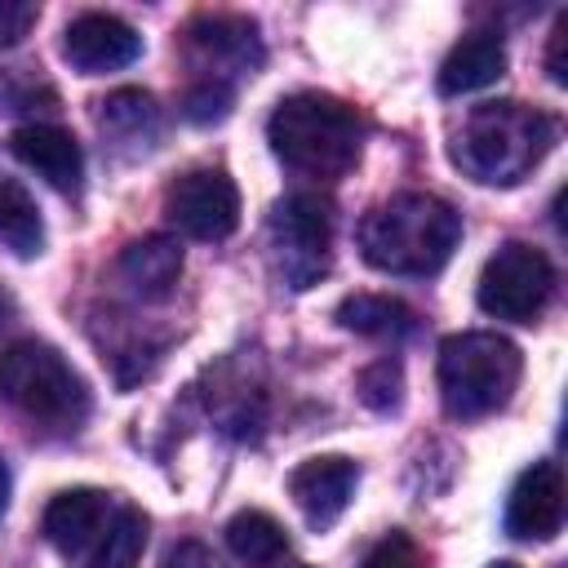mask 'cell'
I'll list each match as a JSON object with an SVG mask.
<instances>
[{
    "instance_id": "1",
    "label": "cell",
    "mask_w": 568,
    "mask_h": 568,
    "mask_svg": "<svg viewBox=\"0 0 568 568\" xmlns=\"http://www.w3.org/2000/svg\"><path fill=\"white\" fill-rule=\"evenodd\" d=\"M457 240V209L426 191H399L359 222V257L386 275H435L453 257Z\"/></svg>"
},
{
    "instance_id": "2",
    "label": "cell",
    "mask_w": 568,
    "mask_h": 568,
    "mask_svg": "<svg viewBox=\"0 0 568 568\" xmlns=\"http://www.w3.org/2000/svg\"><path fill=\"white\" fill-rule=\"evenodd\" d=\"M555 142V120L537 106L524 102H484L475 106L453 142V160L466 178L488 182V186H510Z\"/></svg>"
},
{
    "instance_id": "3",
    "label": "cell",
    "mask_w": 568,
    "mask_h": 568,
    "mask_svg": "<svg viewBox=\"0 0 568 568\" xmlns=\"http://www.w3.org/2000/svg\"><path fill=\"white\" fill-rule=\"evenodd\" d=\"M266 142L297 173L342 178L359 160L364 124L355 106H346L333 93H293L271 111Z\"/></svg>"
},
{
    "instance_id": "4",
    "label": "cell",
    "mask_w": 568,
    "mask_h": 568,
    "mask_svg": "<svg viewBox=\"0 0 568 568\" xmlns=\"http://www.w3.org/2000/svg\"><path fill=\"white\" fill-rule=\"evenodd\" d=\"M519 373H524V355L501 333L470 328L444 337L439 346V395L448 417L470 422L506 408V399L519 386Z\"/></svg>"
},
{
    "instance_id": "5",
    "label": "cell",
    "mask_w": 568,
    "mask_h": 568,
    "mask_svg": "<svg viewBox=\"0 0 568 568\" xmlns=\"http://www.w3.org/2000/svg\"><path fill=\"white\" fill-rule=\"evenodd\" d=\"M0 399L36 426L75 430L89 417V386L49 342H13L0 351Z\"/></svg>"
},
{
    "instance_id": "6",
    "label": "cell",
    "mask_w": 568,
    "mask_h": 568,
    "mask_svg": "<svg viewBox=\"0 0 568 568\" xmlns=\"http://www.w3.org/2000/svg\"><path fill=\"white\" fill-rule=\"evenodd\" d=\"M555 293V266L541 248L510 240L501 244L484 271H479V311L493 320H515V324H532L546 302Z\"/></svg>"
},
{
    "instance_id": "7",
    "label": "cell",
    "mask_w": 568,
    "mask_h": 568,
    "mask_svg": "<svg viewBox=\"0 0 568 568\" xmlns=\"http://www.w3.org/2000/svg\"><path fill=\"white\" fill-rule=\"evenodd\" d=\"M169 222L191 240H226L240 226V186L226 169H186L164 191Z\"/></svg>"
},
{
    "instance_id": "8",
    "label": "cell",
    "mask_w": 568,
    "mask_h": 568,
    "mask_svg": "<svg viewBox=\"0 0 568 568\" xmlns=\"http://www.w3.org/2000/svg\"><path fill=\"white\" fill-rule=\"evenodd\" d=\"M275 244L284 253V275L293 288H306L328 266V240H333V204L315 191H297L275 204Z\"/></svg>"
},
{
    "instance_id": "9",
    "label": "cell",
    "mask_w": 568,
    "mask_h": 568,
    "mask_svg": "<svg viewBox=\"0 0 568 568\" xmlns=\"http://www.w3.org/2000/svg\"><path fill=\"white\" fill-rule=\"evenodd\" d=\"M142 53V36L115 18V13H80L67 22L62 31V58L80 71V75H102V71H120Z\"/></svg>"
},
{
    "instance_id": "10",
    "label": "cell",
    "mask_w": 568,
    "mask_h": 568,
    "mask_svg": "<svg viewBox=\"0 0 568 568\" xmlns=\"http://www.w3.org/2000/svg\"><path fill=\"white\" fill-rule=\"evenodd\" d=\"M564 528V475L555 462H532L506 501V532L519 541H550Z\"/></svg>"
},
{
    "instance_id": "11",
    "label": "cell",
    "mask_w": 568,
    "mask_h": 568,
    "mask_svg": "<svg viewBox=\"0 0 568 568\" xmlns=\"http://www.w3.org/2000/svg\"><path fill=\"white\" fill-rule=\"evenodd\" d=\"M355 484H359V466L351 457H342V453L311 457L288 475V493H293V501H297V510L306 515L311 528L337 524L342 510L355 497Z\"/></svg>"
},
{
    "instance_id": "12",
    "label": "cell",
    "mask_w": 568,
    "mask_h": 568,
    "mask_svg": "<svg viewBox=\"0 0 568 568\" xmlns=\"http://www.w3.org/2000/svg\"><path fill=\"white\" fill-rule=\"evenodd\" d=\"M9 151L36 169L49 186L58 191H80V178H84V155H80V142L58 129V124H22L9 133Z\"/></svg>"
},
{
    "instance_id": "13",
    "label": "cell",
    "mask_w": 568,
    "mask_h": 568,
    "mask_svg": "<svg viewBox=\"0 0 568 568\" xmlns=\"http://www.w3.org/2000/svg\"><path fill=\"white\" fill-rule=\"evenodd\" d=\"M111 497L102 488H67L44 506L40 532L49 546H58L62 555H80L111 519Z\"/></svg>"
},
{
    "instance_id": "14",
    "label": "cell",
    "mask_w": 568,
    "mask_h": 568,
    "mask_svg": "<svg viewBox=\"0 0 568 568\" xmlns=\"http://www.w3.org/2000/svg\"><path fill=\"white\" fill-rule=\"evenodd\" d=\"M501 71H506V44H501V36L497 31H470L439 62V93L444 98L475 93V89L493 84Z\"/></svg>"
},
{
    "instance_id": "15",
    "label": "cell",
    "mask_w": 568,
    "mask_h": 568,
    "mask_svg": "<svg viewBox=\"0 0 568 568\" xmlns=\"http://www.w3.org/2000/svg\"><path fill=\"white\" fill-rule=\"evenodd\" d=\"M120 275L129 280V288L146 302H160L173 293L178 275H182V244L169 235H142L120 253Z\"/></svg>"
},
{
    "instance_id": "16",
    "label": "cell",
    "mask_w": 568,
    "mask_h": 568,
    "mask_svg": "<svg viewBox=\"0 0 568 568\" xmlns=\"http://www.w3.org/2000/svg\"><path fill=\"white\" fill-rule=\"evenodd\" d=\"M337 324L351 328V333H364V337H408V333L417 328V315H413V306H404L399 297H386V293H355V297H342Z\"/></svg>"
},
{
    "instance_id": "17",
    "label": "cell",
    "mask_w": 568,
    "mask_h": 568,
    "mask_svg": "<svg viewBox=\"0 0 568 568\" xmlns=\"http://www.w3.org/2000/svg\"><path fill=\"white\" fill-rule=\"evenodd\" d=\"M0 244L13 257H36L44 248V217H40L31 191L4 173H0Z\"/></svg>"
},
{
    "instance_id": "18",
    "label": "cell",
    "mask_w": 568,
    "mask_h": 568,
    "mask_svg": "<svg viewBox=\"0 0 568 568\" xmlns=\"http://www.w3.org/2000/svg\"><path fill=\"white\" fill-rule=\"evenodd\" d=\"M226 546H231V555H235L240 564H248V568H271V564L284 559L288 532H284V524H280L275 515H266V510H240V515L226 524Z\"/></svg>"
},
{
    "instance_id": "19",
    "label": "cell",
    "mask_w": 568,
    "mask_h": 568,
    "mask_svg": "<svg viewBox=\"0 0 568 568\" xmlns=\"http://www.w3.org/2000/svg\"><path fill=\"white\" fill-rule=\"evenodd\" d=\"M191 44L213 53V58H226V62H240V67H253L262 58L257 49V27L244 22V18H200L191 27Z\"/></svg>"
},
{
    "instance_id": "20",
    "label": "cell",
    "mask_w": 568,
    "mask_h": 568,
    "mask_svg": "<svg viewBox=\"0 0 568 568\" xmlns=\"http://www.w3.org/2000/svg\"><path fill=\"white\" fill-rule=\"evenodd\" d=\"M146 515L138 506H124L111 524H106V537L93 555L89 568H138L142 564V550H146Z\"/></svg>"
},
{
    "instance_id": "21",
    "label": "cell",
    "mask_w": 568,
    "mask_h": 568,
    "mask_svg": "<svg viewBox=\"0 0 568 568\" xmlns=\"http://www.w3.org/2000/svg\"><path fill=\"white\" fill-rule=\"evenodd\" d=\"M151 120H155V111L142 89H120L102 102V129H111V133H142V124H151Z\"/></svg>"
},
{
    "instance_id": "22",
    "label": "cell",
    "mask_w": 568,
    "mask_h": 568,
    "mask_svg": "<svg viewBox=\"0 0 568 568\" xmlns=\"http://www.w3.org/2000/svg\"><path fill=\"white\" fill-rule=\"evenodd\" d=\"M399 390H404V377H399V364L395 359H377L359 373V399L377 413H390L399 404Z\"/></svg>"
},
{
    "instance_id": "23",
    "label": "cell",
    "mask_w": 568,
    "mask_h": 568,
    "mask_svg": "<svg viewBox=\"0 0 568 568\" xmlns=\"http://www.w3.org/2000/svg\"><path fill=\"white\" fill-rule=\"evenodd\" d=\"M422 559H417V546H413V537L408 532H386L382 541H373V550L364 555V564L359 568H417Z\"/></svg>"
},
{
    "instance_id": "24",
    "label": "cell",
    "mask_w": 568,
    "mask_h": 568,
    "mask_svg": "<svg viewBox=\"0 0 568 568\" xmlns=\"http://www.w3.org/2000/svg\"><path fill=\"white\" fill-rule=\"evenodd\" d=\"M182 111H186L191 120H222V115L231 111V89L209 75L204 84H195V89L182 98Z\"/></svg>"
},
{
    "instance_id": "25",
    "label": "cell",
    "mask_w": 568,
    "mask_h": 568,
    "mask_svg": "<svg viewBox=\"0 0 568 568\" xmlns=\"http://www.w3.org/2000/svg\"><path fill=\"white\" fill-rule=\"evenodd\" d=\"M36 18H40V9L31 0H0V49L18 44L36 27Z\"/></svg>"
},
{
    "instance_id": "26",
    "label": "cell",
    "mask_w": 568,
    "mask_h": 568,
    "mask_svg": "<svg viewBox=\"0 0 568 568\" xmlns=\"http://www.w3.org/2000/svg\"><path fill=\"white\" fill-rule=\"evenodd\" d=\"M564 44H568V18H559V22H555V31H550V58H546V71H550V80H555V84H568Z\"/></svg>"
},
{
    "instance_id": "27",
    "label": "cell",
    "mask_w": 568,
    "mask_h": 568,
    "mask_svg": "<svg viewBox=\"0 0 568 568\" xmlns=\"http://www.w3.org/2000/svg\"><path fill=\"white\" fill-rule=\"evenodd\" d=\"M164 568H213V559H209V550L200 541H182V546L169 550Z\"/></svg>"
},
{
    "instance_id": "28",
    "label": "cell",
    "mask_w": 568,
    "mask_h": 568,
    "mask_svg": "<svg viewBox=\"0 0 568 568\" xmlns=\"http://www.w3.org/2000/svg\"><path fill=\"white\" fill-rule=\"evenodd\" d=\"M9 506V470H4V457H0V515Z\"/></svg>"
},
{
    "instance_id": "29",
    "label": "cell",
    "mask_w": 568,
    "mask_h": 568,
    "mask_svg": "<svg viewBox=\"0 0 568 568\" xmlns=\"http://www.w3.org/2000/svg\"><path fill=\"white\" fill-rule=\"evenodd\" d=\"M488 568H519V564H510V559H497V564H488Z\"/></svg>"
}]
</instances>
